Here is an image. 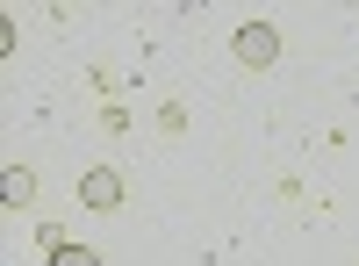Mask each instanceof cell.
Returning a JSON list of instances; mask_svg holds the SVG:
<instances>
[{
	"label": "cell",
	"instance_id": "obj_4",
	"mask_svg": "<svg viewBox=\"0 0 359 266\" xmlns=\"http://www.w3.org/2000/svg\"><path fill=\"white\" fill-rule=\"evenodd\" d=\"M50 266H101L94 252H79V245H65V252H50Z\"/></svg>",
	"mask_w": 359,
	"mask_h": 266
},
{
	"label": "cell",
	"instance_id": "obj_3",
	"mask_svg": "<svg viewBox=\"0 0 359 266\" xmlns=\"http://www.w3.org/2000/svg\"><path fill=\"white\" fill-rule=\"evenodd\" d=\"M0 194H8V209H22V201L36 194V173H29V166H8V173H0Z\"/></svg>",
	"mask_w": 359,
	"mask_h": 266
},
{
	"label": "cell",
	"instance_id": "obj_2",
	"mask_svg": "<svg viewBox=\"0 0 359 266\" xmlns=\"http://www.w3.org/2000/svg\"><path fill=\"white\" fill-rule=\"evenodd\" d=\"M79 201H86V209H123V173H115V166H94V173L79 180Z\"/></svg>",
	"mask_w": 359,
	"mask_h": 266
},
{
	"label": "cell",
	"instance_id": "obj_1",
	"mask_svg": "<svg viewBox=\"0 0 359 266\" xmlns=\"http://www.w3.org/2000/svg\"><path fill=\"white\" fill-rule=\"evenodd\" d=\"M230 51H237V65H273V58H280V29L273 22H245L230 36Z\"/></svg>",
	"mask_w": 359,
	"mask_h": 266
}]
</instances>
